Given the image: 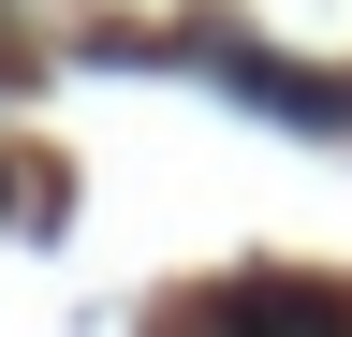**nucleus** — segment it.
<instances>
[{"label": "nucleus", "instance_id": "obj_1", "mask_svg": "<svg viewBox=\"0 0 352 337\" xmlns=\"http://www.w3.org/2000/svg\"><path fill=\"white\" fill-rule=\"evenodd\" d=\"M235 337H352V323L323 308V293H250V308H235Z\"/></svg>", "mask_w": 352, "mask_h": 337}]
</instances>
